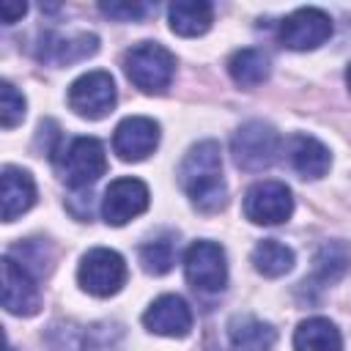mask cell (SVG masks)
Segmentation results:
<instances>
[{"label":"cell","instance_id":"6","mask_svg":"<svg viewBox=\"0 0 351 351\" xmlns=\"http://www.w3.org/2000/svg\"><path fill=\"white\" fill-rule=\"evenodd\" d=\"M184 277L200 293H222L228 285V258L217 241L197 239L184 252Z\"/></svg>","mask_w":351,"mask_h":351},{"label":"cell","instance_id":"25","mask_svg":"<svg viewBox=\"0 0 351 351\" xmlns=\"http://www.w3.org/2000/svg\"><path fill=\"white\" fill-rule=\"evenodd\" d=\"M99 11L115 22H137L154 11L151 3H99Z\"/></svg>","mask_w":351,"mask_h":351},{"label":"cell","instance_id":"7","mask_svg":"<svg viewBox=\"0 0 351 351\" xmlns=\"http://www.w3.org/2000/svg\"><path fill=\"white\" fill-rule=\"evenodd\" d=\"M69 107L88 121H99L104 115L112 112L115 101H118V90H115V80L110 71L96 69V71H85L80 74L71 85H69Z\"/></svg>","mask_w":351,"mask_h":351},{"label":"cell","instance_id":"15","mask_svg":"<svg viewBox=\"0 0 351 351\" xmlns=\"http://www.w3.org/2000/svg\"><path fill=\"white\" fill-rule=\"evenodd\" d=\"M285 156H288V165H291L302 178H307V181L324 178V176L329 173V167H332V154H329V148H326L318 137L304 134V132L291 134V137L285 140Z\"/></svg>","mask_w":351,"mask_h":351},{"label":"cell","instance_id":"12","mask_svg":"<svg viewBox=\"0 0 351 351\" xmlns=\"http://www.w3.org/2000/svg\"><path fill=\"white\" fill-rule=\"evenodd\" d=\"M159 145V123L148 115H129L112 132V151L123 162H143Z\"/></svg>","mask_w":351,"mask_h":351},{"label":"cell","instance_id":"19","mask_svg":"<svg viewBox=\"0 0 351 351\" xmlns=\"http://www.w3.org/2000/svg\"><path fill=\"white\" fill-rule=\"evenodd\" d=\"M167 22L176 36L184 38L203 36L214 22V5L206 0H176L167 8Z\"/></svg>","mask_w":351,"mask_h":351},{"label":"cell","instance_id":"10","mask_svg":"<svg viewBox=\"0 0 351 351\" xmlns=\"http://www.w3.org/2000/svg\"><path fill=\"white\" fill-rule=\"evenodd\" d=\"M0 274H3V307L11 315H22L30 318L41 310V291H38V280L33 277V271L19 263L11 252L3 255L0 261Z\"/></svg>","mask_w":351,"mask_h":351},{"label":"cell","instance_id":"24","mask_svg":"<svg viewBox=\"0 0 351 351\" xmlns=\"http://www.w3.org/2000/svg\"><path fill=\"white\" fill-rule=\"evenodd\" d=\"M25 107H27L25 96L8 80H3L0 82V123H3V129H14L16 123H22Z\"/></svg>","mask_w":351,"mask_h":351},{"label":"cell","instance_id":"5","mask_svg":"<svg viewBox=\"0 0 351 351\" xmlns=\"http://www.w3.org/2000/svg\"><path fill=\"white\" fill-rule=\"evenodd\" d=\"M129 269L121 252L110 250V247H93L80 258L77 266V282L85 293L107 299L115 296L123 285H126Z\"/></svg>","mask_w":351,"mask_h":351},{"label":"cell","instance_id":"27","mask_svg":"<svg viewBox=\"0 0 351 351\" xmlns=\"http://www.w3.org/2000/svg\"><path fill=\"white\" fill-rule=\"evenodd\" d=\"M346 85H348V93H351V63L346 66Z\"/></svg>","mask_w":351,"mask_h":351},{"label":"cell","instance_id":"20","mask_svg":"<svg viewBox=\"0 0 351 351\" xmlns=\"http://www.w3.org/2000/svg\"><path fill=\"white\" fill-rule=\"evenodd\" d=\"M293 351H343L340 329L324 315H310L293 329Z\"/></svg>","mask_w":351,"mask_h":351},{"label":"cell","instance_id":"4","mask_svg":"<svg viewBox=\"0 0 351 351\" xmlns=\"http://www.w3.org/2000/svg\"><path fill=\"white\" fill-rule=\"evenodd\" d=\"M230 154H233L236 167L247 173L269 170L280 154V134L266 121H247L233 132Z\"/></svg>","mask_w":351,"mask_h":351},{"label":"cell","instance_id":"22","mask_svg":"<svg viewBox=\"0 0 351 351\" xmlns=\"http://www.w3.org/2000/svg\"><path fill=\"white\" fill-rule=\"evenodd\" d=\"M250 261H252V266H255L258 274H263V277H282V274H288L293 269L296 255L280 239H261L252 247Z\"/></svg>","mask_w":351,"mask_h":351},{"label":"cell","instance_id":"2","mask_svg":"<svg viewBox=\"0 0 351 351\" xmlns=\"http://www.w3.org/2000/svg\"><path fill=\"white\" fill-rule=\"evenodd\" d=\"M49 159L58 176L71 189H88L107 173V151L96 137H71L49 148Z\"/></svg>","mask_w":351,"mask_h":351},{"label":"cell","instance_id":"17","mask_svg":"<svg viewBox=\"0 0 351 351\" xmlns=\"http://www.w3.org/2000/svg\"><path fill=\"white\" fill-rule=\"evenodd\" d=\"M351 269V247L346 241H324L313 255V274L304 280V288H329L340 282Z\"/></svg>","mask_w":351,"mask_h":351},{"label":"cell","instance_id":"3","mask_svg":"<svg viewBox=\"0 0 351 351\" xmlns=\"http://www.w3.org/2000/svg\"><path fill=\"white\" fill-rule=\"evenodd\" d=\"M123 71L143 93H165L176 77V55L159 41H140L126 49Z\"/></svg>","mask_w":351,"mask_h":351},{"label":"cell","instance_id":"11","mask_svg":"<svg viewBox=\"0 0 351 351\" xmlns=\"http://www.w3.org/2000/svg\"><path fill=\"white\" fill-rule=\"evenodd\" d=\"M151 203V192L145 186V181L123 176L110 181V186L104 189L101 197V219L112 228H121L126 222H132L134 217L145 214Z\"/></svg>","mask_w":351,"mask_h":351},{"label":"cell","instance_id":"21","mask_svg":"<svg viewBox=\"0 0 351 351\" xmlns=\"http://www.w3.org/2000/svg\"><path fill=\"white\" fill-rule=\"evenodd\" d=\"M228 74H230V80L239 88H255V85H261V82L269 80L271 60H269V55L263 49L244 47V49H236L228 58Z\"/></svg>","mask_w":351,"mask_h":351},{"label":"cell","instance_id":"9","mask_svg":"<svg viewBox=\"0 0 351 351\" xmlns=\"http://www.w3.org/2000/svg\"><path fill=\"white\" fill-rule=\"evenodd\" d=\"M332 30H335L332 16L324 8L304 5V8H296L293 14H288L280 22L277 38L285 49L307 52V49H318L321 44H326L332 38Z\"/></svg>","mask_w":351,"mask_h":351},{"label":"cell","instance_id":"18","mask_svg":"<svg viewBox=\"0 0 351 351\" xmlns=\"http://www.w3.org/2000/svg\"><path fill=\"white\" fill-rule=\"evenodd\" d=\"M277 329L250 313L228 321V351H274Z\"/></svg>","mask_w":351,"mask_h":351},{"label":"cell","instance_id":"8","mask_svg":"<svg viewBox=\"0 0 351 351\" xmlns=\"http://www.w3.org/2000/svg\"><path fill=\"white\" fill-rule=\"evenodd\" d=\"M241 206L252 225H282L293 214V192L285 181L263 178L244 192Z\"/></svg>","mask_w":351,"mask_h":351},{"label":"cell","instance_id":"13","mask_svg":"<svg viewBox=\"0 0 351 351\" xmlns=\"http://www.w3.org/2000/svg\"><path fill=\"white\" fill-rule=\"evenodd\" d=\"M143 326L151 335L186 337L192 332V310L178 293H162L143 313Z\"/></svg>","mask_w":351,"mask_h":351},{"label":"cell","instance_id":"23","mask_svg":"<svg viewBox=\"0 0 351 351\" xmlns=\"http://www.w3.org/2000/svg\"><path fill=\"white\" fill-rule=\"evenodd\" d=\"M140 263L148 274L154 277H162L173 269L176 263V241L170 233L165 236H156V239H148L143 247H140Z\"/></svg>","mask_w":351,"mask_h":351},{"label":"cell","instance_id":"28","mask_svg":"<svg viewBox=\"0 0 351 351\" xmlns=\"http://www.w3.org/2000/svg\"><path fill=\"white\" fill-rule=\"evenodd\" d=\"M5 351H16V348H14V346H5Z\"/></svg>","mask_w":351,"mask_h":351},{"label":"cell","instance_id":"1","mask_svg":"<svg viewBox=\"0 0 351 351\" xmlns=\"http://www.w3.org/2000/svg\"><path fill=\"white\" fill-rule=\"evenodd\" d=\"M178 184L197 211L217 214L225 208L228 184L222 178V151L217 140H200L184 154L178 165Z\"/></svg>","mask_w":351,"mask_h":351},{"label":"cell","instance_id":"14","mask_svg":"<svg viewBox=\"0 0 351 351\" xmlns=\"http://www.w3.org/2000/svg\"><path fill=\"white\" fill-rule=\"evenodd\" d=\"M99 49V36L96 33H74V36H58V33H44L36 58L49 66H71L77 60H85L96 55Z\"/></svg>","mask_w":351,"mask_h":351},{"label":"cell","instance_id":"26","mask_svg":"<svg viewBox=\"0 0 351 351\" xmlns=\"http://www.w3.org/2000/svg\"><path fill=\"white\" fill-rule=\"evenodd\" d=\"M27 14V3H11V0H5V3H0V19L5 22V25H14V22H19L22 16Z\"/></svg>","mask_w":351,"mask_h":351},{"label":"cell","instance_id":"16","mask_svg":"<svg viewBox=\"0 0 351 351\" xmlns=\"http://www.w3.org/2000/svg\"><path fill=\"white\" fill-rule=\"evenodd\" d=\"M0 203H3V222H14L36 203V181L27 170L16 165H5L0 173Z\"/></svg>","mask_w":351,"mask_h":351}]
</instances>
